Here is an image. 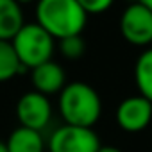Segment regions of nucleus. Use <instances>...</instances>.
Returning <instances> with one entry per match:
<instances>
[{"instance_id":"dca6fc26","label":"nucleus","mask_w":152,"mask_h":152,"mask_svg":"<svg viewBox=\"0 0 152 152\" xmlns=\"http://www.w3.org/2000/svg\"><path fill=\"white\" fill-rule=\"evenodd\" d=\"M136 2H140V4H143L145 7H148V9L152 11V0H136Z\"/></svg>"},{"instance_id":"f3484780","label":"nucleus","mask_w":152,"mask_h":152,"mask_svg":"<svg viewBox=\"0 0 152 152\" xmlns=\"http://www.w3.org/2000/svg\"><path fill=\"white\" fill-rule=\"evenodd\" d=\"M0 152H9V150H7V145H6L4 141H0Z\"/></svg>"},{"instance_id":"9d476101","label":"nucleus","mask_w":152,"mask_h":152,"mask_svg":"<svg viewBox=\"0 0 152 152\" xmlns=\"http://www.w3.org/2000/svg\"><path fill=\"white\" fill-rule=\"evenodd\" d=\"M23 23V11L16 0H0V39L11 41Z\"/></svg>"},{"instance_id":"a211bd4d","label":"nucleus","mask_w":152,"mask_h":152,"mask_svg":"<svg viewBox=\"0 0 152 152\" xmlns=\"http://www.w3.org/2000/svg\"><path fill=\"white\" fill-rule=\"evenodd\" d=\"M16 2L20 6H23V4H32V2H36V0H16Z\"/></svg>"},{"instance_id":"423d86ee","label":"nucleus","mask_w":152,"mask_h":152,"mask_svg":"<svg viewBox=\"0 0 152 152\" xmlns=\"http://www.w3.org/2000/svg\"><path fill=\"white\" fill-rule=\"evenodd\" d=\"M52 116V104L47 95L38 91L23 93L16 102V118L22 127L43 131Z\"/></svg>"},{"instance_id":"f257e3e1","label":"nucleus","mask_w":152,"mask_h":152,"mask_svg":"<svg viewBox=\"0 0 152 152\" xmlns=\"http://www.w3.org/2000/svg\"><path fill=\"white\" fill-rule=\"evenodd\" d=\"M86 22L88 15L77 0H38L36 4V23L57 41L83 34Z\"/></svg>"},{"instance_id":"1a4fd4ad","label":"nucleus","mask_w":152,"mask_h":152,"mask_svg":"<svg viewBox=\"0 0 152 152\" xmlns=\"http://www.w3.org/2000/svg\"><path fill=\"white\" fill-rule=\"evenodd\" d=\"M6 145L9 152H45L47 147L41 131H34L22 125L9 134Z\"/></svg>"},{"instance_id":"20e7f679","label":"nucleus","mask_w":152,"mask_h":152,"mask_svg":"<svg viewBox=\"0 0 152 152\" xmlns=\"http://www.w3.org/2000/svg\"><path fill=\"white\" fill-rule=\"evenodd\" d=\"M48 152H99L102 143L93 127L64 124L48 138Z\"/></svg>"},{"instance_id":"f8f14e48","label":"nucleus","mask_w":152,"mask_h":152,"mask_svg":"<svg viewBox=\"0 0 152 152\" xmlns=\"http://www.w3.org/2000/svg\"><path fill=\"white\" fill-rule=\"evenodd\" d=\"M27 68L20 63L11 41L0 39V83H7L16 75L23 73Z\"/></svg>"},{"instance_id":"4468645a","label":"nucleus","mask_w":152,"mask_h":152,"mask_svg":"<svg viewBox=\"0 0 152 152\" xmlns=\"http://www.w3.org/2000/svg\"><path fill=\"white\" fill-rule=\"evenodd\" d=\"M77 2L86 11V15H102L115 4V0H77Z\"/></svg>"},{"instance_id":"9b49d317","label":"nucleus","mask_w":152,"mask_h":152,"mask_svg":"<svg viewBox=\"0 0 152 152\" xmlns=\"http://www.w3.org/2000/svg\"><path fill=\"white\" fill-rule=\"evenodd\" d=\"M134 81L140 95L152 102V48L143 50L134 64Z\"/></svg>"},{"instance_id":"ddd939ff","label":"nucleus","mask_w":152,"mask_h":152,"mask_svg":"<svg viewBox=\"0 0 152 152\" xmlns=\"http://www.w3.org/2000/svg\"><path fill=\"white\" fill-rule=\"evenodd\" d=\"M59 50H61V56L66 59H72V61L79 59L86 52V41H84L83 34L68 36V38L59 39Z\"/></svg>"},{"instance_id":"39448f33","label":"nucleus","mask_w":152,"mask_h":152,"mask_svg":"<svg viewBox=\"0 0 152 152\" xmlns=\"http://www.w3.org/2000/svg\"><path fill=\"white\" fill-rule=\"evenodd\" d=\"M120 32L134 47L152 43V11L140 2H131L120 16Z\"/></svg>"},{"instance_id":"6e6552de","label":"nucleus","mask_w":152,"mask_h":152,"mask_svg":"<svg viewBox=\"0 0 152 152\" xmlns=\"http://www.w3.org/2000/svg\"><path fill=\"white\" fill-rule=\"evenodd\" d=\"M31 83L34 86V91L48 97L63 91V88L66 86V73L59 63L50 59L31 70Z\"/></svg>"},{"instance_id":"f03ea898","label":"nucleus","mask_w":152,"mask_h":152,"mask_svg":"<svg viewBox=\"0 0 152 152\" xmlns=\"http://www.w3.org/2000/svg\"><path fill=\"white\" fill-rule=\"evenodd\" d=\"M59 113L64 124L93 127L102 115L99 91L86 83H68L59 93Z\"/></svg>"},{"instance_id":"7ed1b4c3","label":"nucleus","mask_w":152,"mask_h":152,"mask_svg":"<svg viewBox=\"0 0 152 152\" xmlns=\"http://www.w3.org/2000/svg\"><path fill=\"white\" fill-rule=\"evenodd\" d=\"M11 43L20 63L29 70L50 61L56 48V39L36 22L23 23L22 29L11 39Z\"/></svg>"},{"instance_id":"2eb2a0df","label":"nucleus","mask_w":152,"mask_h":152,"mask_svg":"<svg viewBox=\"0 0 152 152\" xmlns=\"http://www.w3.org/2000/svg\"><path fill=\"white\" fill-rule=\"evenodd\" d=\"M99 152H124V150H120L118 147H113V145H102Z\"/></svg>"},{"instance_id":"0eeeda50","label":"nucleus","mask_w":152,"mask_h":152,"mask_svg":"<svg viewBox=\"0 0 152 152\" xmlns=\"http://www.w3.org/2000/svg\"><path fill=\"white\" fill-rule=\"evenodd\" d=\"M116 124L125 132H140L148 127L152 120V102L143 95L124 99L115 113Z\"/></svg>"}]
</instances>
